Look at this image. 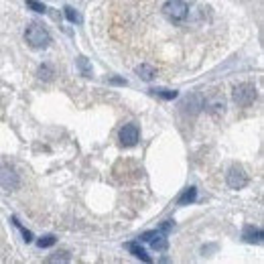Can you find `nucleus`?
I'll list each match as a JSON object with an SVG mask.
<instances>
[{
	"instance_id": "10",
	"label": "nucleus",
	"mask_w": 264,
	"mask_h": 264,
	"mask_svg": "<svg viewBox=\"0 0 264 264\" xmlns=\"http://www.w3.org/2000/svg\"><path fill=\"white\" fill-rule=\"evenodd\" d=\"M126 248H128V250H130V252L136 256V258H140V260H145V262H151V256H149V254H147V252H145V250H143V248H140L136 242L126 244Z\"/></svg>"
},
{
	"instance_id": "2",
	"label": "nucleus",
	"mask_w": 264,
	"mask_h": 264,
	"mask_svg": "<svg viewBox=\"0 0 264 264\" xmlns=\"http://www.w3.org/2000/svg\"><path fill=\"white\" fill-rule=\"evenodd\" d=\"M258 94H256V88L250 86V84H240L234 88V102L242 108H248L256 102Z\"/></svg>"
},
{
	"instance_id": "4",
	"label": "nucleus",
	"mask_w": 264,
	"mask_h": 264,
	"mask_svg": "<svg viewBox=\"0 0 264 264\" xmlns=\"http://www.w3.org/2000/svg\"><path fill=\"white\" fill-rule=\"evenodd\" d=\"M140 240L143 242H147V244H151L155 250L158 252H165L167 248H169V240H167V234L163 232V230H157V232H145L143 236H140Z\"/></svg>"
},
{
	"instance_id": "15",
	"label": "nucleus",
	"mask_w": 264,
	"mask_h": 264,
	"mask_svg": "<svg viewBox=\"0 0 264 264\" xmlns=\"http://www.w3.org/2000/svg\"><path fill=\"white\" fill-rule=\"evenodd\" d=\"M153 94H157V96L165 98V100H173V98H177V92H171V90H153Z\"/></svg>"
},
{
	"instance_id": "7",
	"label": "nucleus",
	"mask_w": 264,
	"mask_h": 264,
	"mask_svg": "<svg viewBox=\"0 0 264 264\" xmlns=\"http://www.w3.org/2000/svg\"><path fill=\"white\" fill-rule=\"evenodd\" d=\"M262 230L260 228H254V226H246L244 228V234H242V238L246 240V242H250V244H260L262 242Z\"/></svg>"
},
{
	"instance_id": "9",
	"label": "nucleus",
	"mask_w": 264,
	"mask_h": 264,
	"mask_svg": "<svg viewBox=\"0 0 264 264\" xmlns=\"http://www.w3.org/2000/svg\"><path fill=\"white\" fill-rule=\"evenodd\" d=\"M136 73L145 79V82H151L155 75H157V69L153 67V65H147V63H143V65H138L136 67Z\"/></svg>"
},
{
	"instance_id": "5",
	"label": "nucleus",
	"mask_w": 264,
	"mask_h": 264,
	"mask_svg": "<svg viewBox=\"0 0 264 264\" xmlns=\"http://www.w3.org/2000/svg\"><path fill=\"white\" fill-rule=\"evenodd\" d=\"M138 136H140V132H138L136 124H124V128L120 130V143L124 147H134L138 143Z\"/></svg>"
},
{
	"instance_id": "12",
	"label": "nucleus",
	"mask_w": 264,
	"mask_h": 264,
	"mask_svg": "<svg viewBox=\"0 0 264 264\" xmlns=\"http://www.w3.org/2000/svg\"><path fill=\"white\" fill-rule=\"evenodd\" d=\"M195 187H189V189H185V193L179 197V206H187V204H191L193 199H195Z\"/></svg>"
},
{
	"instance_id": "8",
	"label": "nucleus",
	"mask_w": 264,
	"mask_h": 264,
	"mask_svg": "<svg viewBox=\"0 0 264 264\" xmlns=\"http://www.w3.org/2000/svg\"><path fill=\"white\" fill-rule=\"evenodd\" d=\"M0 185H2L4 189H14V187L18 185V179H16V175H14L12 171L2 169V171H0Z\"/></svg>"
},
{
	"instance_id": "16",
	"label": "nucleus",
	"mask_w": 264,
	"mask_h": 264,
	"mask_svg": "<svg viewBox=\"0 0 264 264\" xmlns=\"http://www.w3.org/2000/svg\"><path fill=\"white\" fill-rule=\"evenodd\" d=\"M27 6L33 8L35 12H45V10H47L45 4H41V2H37V0H27Z\"/></svg>"
},
{
	"instance_id": "17",
	"label": "nucleus",
	"mask_w": 264,
	"mask_h": 264,
	"mask_svg": "<svg viewBox=\"0 0 264 264\" xmlns=\"http://www.w3.org/2000/svg\"><path fill=\"white\" fill-rule=\"evenodd\" d=\"M53 244H55V236H45V238L39 240V246H41V248H49Z\"/></svg>"
},
{
	"instance_id": "14",
	"label": "nucleus",
	"mask_w": 264,
	"mask_h": 264,
	"mask_svg": "<svg viewBox=\"0 0 264 264\" xmlns=\"http://www.w3.org/2000/svg\"><path fill=\"white\" fill-rule=\"evenodd\" d=\"M65 16H67L71 23H82V16H79V12H77V10H73L71 6H67V8H65Z\"/></svg>"
},
{
	"instance_id": "19",
	"label": "nucleus",
	"mask_w": 264,
	"mask_h": 264,
	"mask_svg": "<svg viewBox=\"0 0 264 264\" xmlns=\"http://www.w3.org/2000/svg\"><path fill=\"white\" fill-rule=\"evenodd\" d=\"M112 84H120V86H126V82H124V79H112Z\"/></svg>"
},
{
	"instance_id": "3",
	"label": "nucleus",
	"mask_w": 264,
	"mask_h": 264,
	"mask_svg": "<svg viewBox=\"0 0 264 264\" xmlns=\"http://www.w3.org/2000/svg\"><path fill=\"white\" fill-rule=\"evenodd\" d=\"M163 12H165L167 18H171V21L177 23V21H183L187 16L189 6H187L185 0H167L165 6H163Z\"/></svg>"
},
{
	"instance_id": "11",
	"label": "nucleus",
	"mask_w": 264,
	"mask_h": 264,
	"mask_svg": "<svg viewBox=\"0 0 264 264\" xmlns=\"http://www.w3.org/2000/svg\"><path fill=\"white\" fill-rule=\"evenodd\" d=\"M77 67H79V71H82L84 77H92V65L88 63L86 57H77Z\"/></svg>"
},
{
	"instance_id": "6",
	"label": "nucleus",
	"mask_w": 264,
	"mask_h": 264,
	"mask_svg": "<svg viewBox=\"0 0 264 264\" xmlns=\"http://www.w3.org/2000/svg\"><path fill=\"white\" fill-rule=\"evenodd\" d=\"M228 185H230L232 189H242V187H246V185H248L246 173H244L240 167H232L230 173H228Z\"/></svg>"
},
{
	"instance_id": "1",
	"label": "nucleus",
	"mask_w": 264,
	"mask_h": 264,
	"mask_svg": "<svg viewBox=\"0 0 264 264\" xmlns=\"http://www.w3.org/2000/svg\"><path fill=\"white\" fill-rule=\"evenodd\" d=\"M25 41L33 47V49H45L49 43H51V35L47 33V29H43L41 25L33 23L27 27L25 31Z\"/></svg>"
},
{
	"instance_id": "18",
	"label": "nucleus",
	"mask_w": 264,
	"mask_h": 264,
	"mask_svg": "<svg viewBox=\"0 0 264 264\" xmlns=\"http://www.w3.org/2000/svg\"><path fill=\"white\" fill-rule=\"evenodd\" d=\"M171 228H173V221H171V219H167V221H165V224H163V226H160V230H163V232H165V234H167V232H169V230H171Z\"/></svg>"
},
{
	"instance_id": "13",
	"label": "nucleus",
	"mask_w": 264,
	"mask_h": 264,
	"mask_svg": "<svg viewBox=\"0 0 264 264\" xmlns=\"http://www.w3.org/2000/svg\"><path fill=\"white\" fill-rule=\"evenodd\" d=\"M53 75H55V69H53L51 65H41V67H39V77H41V79L51 82Z\"/></svg>"
}]
</instances>
